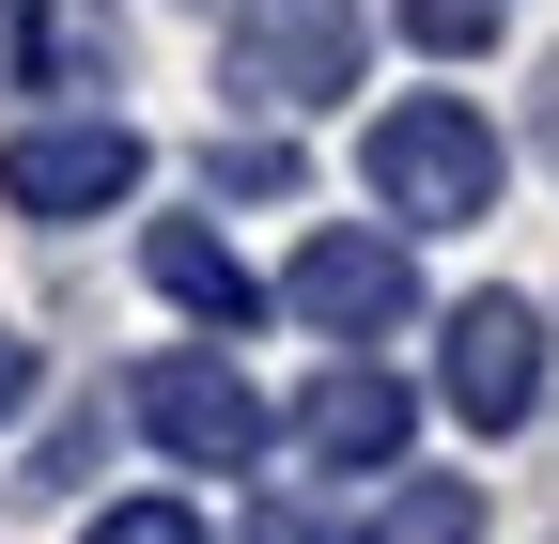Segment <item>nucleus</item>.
I'll use <instances>...</instances> for the list:
<instances>
[{"instance_id":"1","label":"nucleus","mask_w":559,"mask_h":544,"mask_svg":"<svg viewBox=\"0 0 559 544\" xmlns=\"http://www.w3.org/2000/svg\"><path fill=\"white\" fill-rule=\"evenodd\" d=\"M358 187L389 202V234H481L513 187V141L481 125L466 94H389L358 125Z\"/></svg>"},{"instance_id":"2","label":"nucleus","mask_w":559,"mask_h":544,"mask_svg":"<svg viewBox=\"0 0 559 544\" xmlns=\"http://www.w3.org/2000/svg\"><path fill=\"white\" fill-rule=\"evenodd\" d=\"M373 62V0H234L218 32V79L249 109H342Z\"/></svg>"},{"instance_id":"3","label":"nucleus","mask_w":559,"mask_h":544,"mask_svg":"<svg viewBox=\"0 0 559 544\" xmlns=\"http://www.w3.org/2000/svg\"><path fill=\"white\" fill-rule=\"evenodd\" d=\"M124 421L156 436L171 466H264V436H280V421H264V389H249L218 343H156V358L124 374Z\"/></svg>"},{"instance_id":"4","label":"nucleus","mask_w":559,"mask_h":544,"mask_svg":"<svg viewBox=\"0 0 559 544\" xmlns=\"http://www.w3.org/2000/svg\"><path fill=\"white\" fill-rule=\"evenodd\" d=\"M140 172H156V156H140V125H124V109L16 125V141H0V202H16V218H109Z\"/></svg>"},{"instance_id":"5","label":"nucleus","mask_w":559,"mask_h":544,"mask_svg":"<svg viewBox=\"0 0 559 544\" xmlns=\"http://www.w3.org/2000/svg\"><path fill=\"white\" fill-rule=\"evenodd\" d=\"M436 404H451L466 436H513L528 404H544V311L528 296H466L436 327Z\"/></svg>"},{"instance_id":"6","label":"nucleus","mask_w":559,"mask_h":544,"mask_svg":"<svg viewBox=\"0 0 559 544\" xmlns=\"http://www.w3.org/2000/svg\"><path fill=\"white\" fill-rule=\"evenodd\" d=\"M280 296H296L326 343H373V327H404V311H419V264H404V234H311Z\"/></svg>"},{"instance_id":"7","label":"nucleus","mask_w":559,"mask_h":544,"mask_svg":"<svg viewBox=\"0 0 559 544\" xmlns=\"http://www.w3.org/2000/svg\"><path fill=\"white\" fill-rule=\"evenodd\" d=\"M404 436H419V389H404L389 358H326V374L296 389V451H311V466H404Z\"/></svg>"},{"instance_id":"8","label":"nucleus","mask_w":559,"mask_h":544,"mask_svg":"<svg viewBox=\"0 0 559 544\" xmlns=\"http://www.w3.org/2000/svg\"><path fill=\"white\" fill-rule=\"evenodd\" d=\"M140 281H156L171 311H202L218 343H234V327H264V281H249V264L202 234V218H156V234H140Z\"/></svg>"},{"instance_id":"9","label":"nucleus","mask_w":559,"mask_h":544,"mask_svg":"<svg viewBox=\"0 0 559 544\" xmlns=\"http://www.w3.org/2000/svg\"><path fill=\"white\" fill-rule=\"evenodd\" d=\"M16 79L32 94H109L124 79V16H109V0H32V16H16Z\"/></svg>"},{"instance_id":"10","label":"nucleus","mask_w":559,"mask_h":544,"mask_svg":"<svg viewBox=\"0 0 559 544\" xmlns=\"http://www.w3.org/2000/svg\"><path fill=\"white\" fill-rule=\"evenodd\" d=\"M358 544H481V483H404L389 513H358Z\"/></svg>"},{"instance_id":"11","label":"nucleus","mask_w":559,"mask_h":544,"mask_svg":"<svg viewBox=\"0 0 559 544\" xmlns=\"http://www.w3.org/2000/svg\"><path fill=\"white\" fill-rule=\"evenodd\" d=\"M202 187H218V202H280V187H296V141H264V125L234 141V125H218V141H202Z\"/></svg>"},{"instance_id":"12","label":"nucleus","mask_w":559,"mask_h":544,"mask_svg":"<svg viewBox=\"0 0 559 544\" xmlns=\"http://www.w3.org/2000/svg\"><path fill=\"white\" fill-rule=\"evenodd\" d=\"M404 32L436 47V62H466V47H498V32H513V0H404Z\"/></svg>"},{"instance_id":"13","label":"nucleus","mask_w":559,"mask_h":544,"mask_svg":"<svg viewBox=\"0 0 559 544\" xmlns=\"http://www.w3.org/2000/svg\"><path fill=\"white\" fill-rule=\"evenodd\" d=\"M79 544H202V513H187V498H109Z\"/></svg>"},{"instance_id":"14","label":"nucleus","mask_w":559,"mask_h":544,"mask_svg":"<svg viewBox=\"0 0 559 544\" xmlns=\"http://www.w3.org/2000/svg\"><path fill=\"white\" fill-rule=\"evenodd\" d=\"M234 544H358V513H326V498H264Z\"/></svg>"},{"instance_id":"15","label":"nucleus","mask_w":559,"mask_h":544,"mask_svg":"<svg viewBox=\"0 0 559 544\" xmlns=\"http://www.w3.org/2000/svg\"><path fill=\"white\" fill-rule=\"evenodd\" d=\"M32 389H47V358H32V327H0V421H32Z\"/></svg>"}]
</instances>
